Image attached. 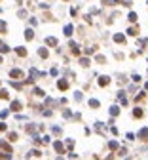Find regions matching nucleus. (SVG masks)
<instances>
[{
	"label": "nucleus",
	"instance_id": "f257e3e1",
	"mask_svg": "<svg viewBox=\"0 0 148 160\" xmlns=\"http://www.w3.org/2000/svg\"><path fill=\"white\" fill-rule=\"evenodd\" d=\"M139 137H141V139H142V141H148V128H144V130H141V132H139Z\"/></svg>",
	"mask_w": 148,
	"mask_h": 160
},
{
	"label": "nucleus",
	"instance_id": "f03ea898",
	"mask_svg": "<svg viewBox=\"0 0 148 160\" xmlns=\"http://www.w3.org/2000/svg\"><path fill=\"white\" fill-rule=\"evenodd\" d=\"M10 76H11V78H23V73H21V71H17V69H14V71L10 73Z\"/></svg>",
	"mask_w": 148,
	"mask_h": 160
},
{
	"label": "nucleus",
	"instance_id": "7ed1b4c3",
	"mask_svg": "<svg viewBox=\"0 0 148 160\" xmlns=\"http://www.w3.org/2000/svg\"><path fill=\"white\" fill-rule=\"evenodd\" d=\"M0 149H4V151H6V153H10V154H11V147H10L8 143H4V141H0Z\"/></svg>",
	"mask_w": 148,
	"mask_h": 160
},
{
	"label": "nucleus",
	"instance_id": "20e7f679",
	"mask_svg": "<svg viewBox=\"0 0 148 160\" xmlns=\"http://www.w3.org/2000/svg\"><path fill=\"white\" fill-rule=\"evenodd\" d=\"M53 147H55V151H57V153H63V143H61V141H55V143H53Z\"/></svg>",
	"mask_w": 148,
	"mask_h": 160
},
{
	"label": "nucleus",
	"instance_id": "39448f33",
	"mask_svg": "<svg viewBox=\"0 0 148 160\" xmlns=\"http://www.w3.org/2000/svg\"><path fill=\"white\" fill-rule=\"evenodd\" d=\"M11 111H15V112L21 111V103L19 101H14V103H11Z\"/></svg>",
	"mask_w": 148,
	"mask_h": 160
},
{
	"label": "nucleus",
	"instance_id": "423d86ee",
	"mask_svg": "<svg viewBox=\"0 0 148 160\" xmlns=\"http://www.w3.org/2000/svg\"><path fill=\"white\" fill-rule=\"evenodd\" d=\"M68 88V82L66 80H59V90H66Z\"/></svg>",
	"mask_w": 148,
	"mask_h": 160
},
{
	"label": "nucleus",
	"instance_id": "0eeeda50",
	"mask_svg": "<svg viewBox=\"0 0 148 160\" xmlns=\"http://www.w3.org/2000/svg\"><path fill=\"white\" fill-rule=\"evenodd\" d=\"M8 139H10V141H15V139H17V133H15V132L8 133Z\"/></svg>",
	"mask_w": 148,
	"mask_h": 160
},
{
	"label": "nucleus",
	"instance_id": "6e6552de",
	"mask_svg": "<svg viewBox=\"0 0 148 160\" xmlns=\"http://www.w3.org/2000/svg\"><path fill=\"white\" fill-rule=\"evenodd\" d=\"M10 153H0V160H10Z\"/></svg>",
	"mask_w": 148,
	"mask_h": 160
},
{
	"label": "nucleus",
	"instance_id": "1a4fd4ad",
	"mask_svg": "<svg viewBox=\"0 0 148 160\" xmlns=\"http://www.w3.org/2000/svg\"><path fill=\"white\" fill-rule=\"evenodd\" d=\"M0 97H2V99H8V91H6V90H0Z\"/></svg>",
	"mask_w": 148,
	"mask_h": 160
},
{
	"label": "nucleus",
	"instance_id": "9d476101",
	"mask_svg": "<svg viewBox=\"0 0 148 160\" xmlns=\"http://www.w3.org/2000/svg\"><path fill=\"white\" fill-rule=\"evenodd\" d=\"M17 53H19V55H27V50H25V48H17Z\"/></svg>",
	"mask_w": 148,
	"mask_h": 160
},
{
	"label": "nucleus",
	"instance_id": "9b49d317",
	"mask_svg": "<svg viewBox=\"0 0 148 160\" xmlns=\"http://www.w3.org/2000/svg\"><path fill=\"white\" fill-rule=\"evenodd\" d=\"M0 32H6V23L0 21Z\"/></svg>",
	"mask_w": 148,
	"mask_h": 160
},
{
	"label": "nucleus",
	"instance_id": "f8f14e48",
	"mask_svg": "<svg viewBox=\"0 0 148 160\" xmlns=\"http://www.w3.org/2000/svg\"><path fill=\"white\" fill-rule=\"evenodd\" d=\"M106 82H108V80H106V78H105V76H102V78H101V80H99V84H101V86H106Z\"/></svg>",
	"mask_w": 148,
	"mask_h": 160
},
{
	"label": "nucleus",
	"instance_id": "ddd939ff",
	"mask_svg": "<svg viewBox=\"0 0 148 160\" xmlns=\"http://www.w3.org/2000/svg\"><path fill=\"white\" fill-rule=\"evenodd\" d=\"M25 32H27V34H25V36H27V40H30V38H32V31L29 29V31H25Z\"/></svg>",
	"mask_w": 148,
	"mask_h": 160
},
{
	"label": "nucleus",
	"instance_id": "4468645a",
	"mask_svg": "<svg viewBox=\"0 0 148 160\" xmlns=\"http://www.w3.org/2000/svg\"><path fill=\"white\" fill-rule=\"evenodd\" d=\"M38 53H40V55H42V57H48V50H44V48H42V50H40V52H38Z\"/></svg>",
	"mask_w": 148,
	"mask_h": 160
},
{
	"label": "nucleus",
	"instance_id": "2eb2a0df",
	"mask_svg": "<svg viewBox=\"0 0 148 160\" xmlns=\"http://www.w3.org/2000/svg\"><path fill=\"white\" fill-rule=\"evenodd\" d=\"M8 50H10V48H8V46H6V44H2V46H0V52H4V53H6Z\"/></svg>",
	"mask_w": 148,
	"mask_h": 160
},
{
	"label": "nucleus",
	"instance_id": "dca6fc26",
	"mask_svg": "<svg viewBox=\"0 0 148 160\" xmlns=\"http://www.w3.org/2000/svg\"><path fill=\"white\" fill-rule=\"evenodd\" d=\"M48 44H50V46H55V44H57V40H55V38H48Z\"/></svg>",
	"mask_w": 148,
	"mask_h": 160
},
{
	"label": "nucleus",
	"instance_id": "f3484780",
	"mask_svg": "<svg viewBox=\"0 0 148 160\" xmlns=\"http://www.w3.org/2000/svg\"><path fill=\"white\" fill-rule=\"evenodd\" d=\"M135 116H137V118L142 116V111H141V109H137V111H135Z\"/></svg>",
	"mask_w": 148,
	"mask_h": 160
},
{
	"label": "nucleus",
	"instance_id": "a211bd4d",
	"mask_svg": "<svg viewBox=\"0 0 148 160\" xmlns=\"http://www.w3.org/2000/svg\"><path fill=\"white\" fill-rule=\"evenodd\" d=\"M6 130V124H0V132H4Z\"/></svg>",
	"mask_w": 148,
	"mask_h": 160
},
{
	"label": "nucleus",
	"instance_id": "6ab92c4d",
	"mask_svg": "<svg viewBox=\"0 0 148 160\" xmlns=\"http://www.w3.org/2000/svg\"><path fill=\"white\" fill-rule=\"evenodd\" d=\"M0 61H2V57H0Z\"/></svg>",
	"mask_w": 148,
	"mask_h": 160
}]
</instances>
